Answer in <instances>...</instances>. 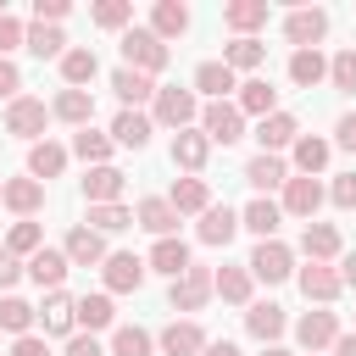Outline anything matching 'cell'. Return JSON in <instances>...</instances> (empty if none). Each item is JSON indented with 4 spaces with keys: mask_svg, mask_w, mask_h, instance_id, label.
<instances>
[{
    "mask_svg": "<svg viewBox=\"0 0 356 356\" xmlns=\"http://www.w3.org/2000/svg\"><path fill=\"white\" fill-rule=\"evenodd\" d=\"M100 273H106V289H111V295H128V289H139V284H145L150 261H145V256H134V250H111Z\"/></svg>",
    "mask_w": 356,
    "mask_h": 356,
    "instance_id": "cell-8",
    "label": "cell"
},
{
    "mask_svg": "<svg viewBox=\"0 0 356 356\" xmlns=\"http://www.w3.org/2000/svg\"><path fill=\"white\" fill-rule=\"evenodd\" d=\"M334 145H339V150H356V111H345V117L334 122Z\"/></svg>",
    "mask_w": 356,
    "mask_h": 356,
    "instance_id": "cell-54",
    "label": "cell"
},
{
    "mask_svg": "<svg viewBox=\"0 0 356 356\" xmlns=\"http://www.w3.org/2000/svg\"><path fill=\"white\" fill-rule=\"evenodd\" d=\"M323 33H328V11H323V6H300V11L284 17V39H289L295 50H317Z\"/></svg>",
    "mask_w": 356,
    "mask_h": 356,
    "instance_id": "cell-6",
    "label": "cell"
},
{
    "mask_svg": "<svg viewBox=\"0 0 356 356\" xmlns=\"http://www.w3.org/2000/svg\"><path fill=\"white\" fill-rule=\"evenodd\" d=\"M217 295L228 306H250V267H222L217 273Z\"/></svg>",
    "mask_w": 356,
    "mask_h": 356,
    "instance_id": "cell-44",
    "label": "cell"
},
{
    "mask_svg": "<svg viewBox=\"0 0 356 356\" xmlns=\"http://www.w3.org/2000/svg\"><path fill=\"white\" fill-rule=\"evenodd\" d=\"M39 317H44V334H67V339H72L78 300H72L67 289H50V295H44V306H39Z\"/></svg>",
    "mask_w": 356,
    "mask_h": 356,
    "instance_id": "cell-26",
    "label": "cell"
},
{
    "mask_svg": "<svg viewBox=\"0 0 356 356\" xmlns=\"http://www.w3.org/2000/svg\"><path fill=\"white\" fill-rule=\"evenodd\" d=\"M17 44H28V28H22V22L6 11V17H0V56L11 61V50H17Z\"/></svg>",
    "mask_w": 356,
    "mask_h": 356,
    "instance_id": "cell-50",
    "label": "cell"
},
{
    "mask_svg": "<svg viewBox=\"0 0 356 356\" xmlns=\"http://www.w3.org/2000/svg\"><path fill=\"white\" fill-rule=\"evenodd\" d=\"M195 89H200L206 100H222V95L239 89V83H234V72H228L222 61H200V67H195Z\"/></svg>",
    "mask_w": 356,
    "mask_h": 356,
    "instance_id": "cell-39",
    "label": "cell"
},
{
    "mask_svg": "<svg viewBox=\"0 0 356 356\" xmlns=\"http://www.w3.org/2000/svg\"><path fill=\"white\" fill-rule=\"evenodd\" d=\"M245 267H250V278H261V284H284V278L295 273V250H289L284 239H261Z\"/></svg>",
    "mask_w": 356,
    "mask_h": 356,
    "instance_id": "cell-4",
    "label": "cell"
},
{
    "mask_svg": "<svg viewBox=\"0 0 356 356\" xmlns=\"http://www.w3.org/2000/svg\"><path fill=\"white\" fill-rule=\"evenodd\" d=\"M289 78H295L300 89H317V83L328 78V56H323V50H295V56H289Z\"/></svg>",
    "mask_w": 356,
    "mask_h": 356,
    "instance_id": "cell-36",
    "label": "cell"
},
{
    "mask_svg": "<svg viewBox=\"0 0 356 356\" xmlns=\"http://www.w3.org/2000/svg\"><path fill=\"white\" fill-rule=\"evenodd\" d=\"M222 22L239 39H256V28H267V0H234V6H222Z\"/></svg>",
    "mask_w": 356,
    "mask_h": 356,
    "instance_id": "cell-27",
    "label": "cell"
},
{
    "mask_svg": "<svg viewBox=\"0 0 356 356\" xmlns=\"http://www.w3.org/2000/svg\"><path fill=\"white\" fill-rule=\"evenodd\" d=\"M261 61H267V44H261V39H234V44L222 50V67H228V72H256Z\"/></svg>",
    "mask_w": 356,
    "mask_h": 356,
    "instance_id": "cell-38",
    "label": "cell"
},
{
    "mask_svg": "<svg viewBox=\"0 0 356 356\" xmlns=\"http://www.w3.org/2000/svg\"><path fill=\"white\" fill-rule=\"evenodd\" d=\"M167 200H172V211L184 217V211H206V206H211V189H206V178H178Z\"/></svg>",
    "mask_w": 356,
    "mask_h": 356,
    "instance_id": "cell-40",
    "label": "cell"
},
{
    "mask_svg": "<svg viewBox=\"0 0 356 356\" xmlns=\"http://www.w3.org/2000/svg\"><path fill=\"white\" fill-rule=\"evenodd\" d=\"M239 111H245V117H273V111H278V89H273L267 78H245V83H239Z\"/></svg>",
    "mask_w": 356,
    "mask_h": 356,
    "instance_id": "cell-32",
    "label": "cell"
},
{
    "mask_svg": "<svg viewBox=\"0 0 356 356\" xmlns=\"http://www.w3.org/2000/svg\"><path fill=\"white\" fill-rule=\"evenodd\" d=\"M256 139H261V156H278L284 145H295V139H300V122H295L289 111H273V117H261V122H256Z\"/></svg>",
    "mask_w": 356,
    "mask_h": 356,
    "instance_id": "cell-16",
    "label": "cell"
},
{
    "mask_svg": "<svg viewBox=\"0 0 356 356\" xmlns=\"http://www.w3.org/2000/svg\"><path fill=\"white\" fill-rule=\"evenodd\" d=\"M67 267H72L67 250H50V245L28 256V278H33L39 289H61V284H67Z\"/></svg>",
    "mask_w": 356,
    "mask_h": 356,
    "instance_id": "cell-19",
    "label": "cell"
},
{
    "mask_svg": "<svg viewBox=\"0 0 356 356\" xmlns=\"http://www.w3.org/2000/svg\"><path fill=\"white\" fill-rule=\"evenodd\" d=\"M328 83L345 89V95H356V50H339V56L328 61Z\"/></svg>",
    "mask_w": 356,
    "mask_h": 356,
    "instance_id": "cell-49",
    "label": "cell"
},
{
    "mask_svg": "<svg viewBox=\"0 0 356 356\" xmlns=\"http://www.w3.org/2000/svg\"><path fill=\"white\" fill-rule=\"evenodd\" d=\"M245 184L267 195V189H278V184H289V167H284L278 156H250V161H245Z\"/></svg>",
    "mask_w": 356,
    "mask_h": 356,
    "instance_id": "cell-34",
    "label": "cell"
},
{
    "mask_svg": "<svg viewBox=\"0 0 356 356\" xmlns=\"http://www.w3.org/2000/svg\"><path fill=\"white\" fill-rule=\"evenodd\" d=\"M44 122H50V106L33 100V95H17V100L6 106V134H17V139H33V145H39Z\"/></svg>",
    "mask_w": 356,
    "mask_h": 356,
    "instance_id": "cell-7",
    "label": "cell"
},
{
    "mask_svg": "<svg viewBox=\"0 0 356 356\" xmlns=\"http://www.w3.org/2000/svg\"><path fill=\"white\" fill-rule=\"evenodd\" d=\"M317 206H323V184H317V178H289V184H284V211H289V217H306V222H312Z\"/></svg>",
    "mask_w": 356,
    "mask_h": 356,
    "instance_id": "cell-21",
    "label": "cell"
},
{
    "mask_svg": "<svg viewBox=\"0 0 356 356\" xmlns=\"http://www.w3.org/2000/svg\"><path fill=\"white\" fill-rule=\"evenodd\" d=\"M200 134H206L211 145H239V139H245V111H239L234 100H206V106H200Z\"/></svg>",
    "mask_w": 356,
    "mask_h": 356,
    "instance_id": "cell-3",
    "label": "cell"
},
{
    "mask_svg": "<svg viewBox=\"0 0 356 356\" xmlns=\"http://www.w3.org/2000/svg\"><path fill=\"white\" fill-rule=\"evenodd\" d=\"M150 117L145 111H117V122H111V145H122V150H145L150 145Z\"/></svg>",
    "mask_w": 356,
    "mask_h": 356,
    "instance_id": "cell-30",
    "label": "cell"
},
{
    "mask_svg": "<svg viewBox=\"0 0 356 356\" xmlns=\"http://www.w3.org/2000/svg\"><path fill=\"white\" fill-rule=\"evenodd\" d=\"M61 167H67V150H61L56 139H39V145H28V178L50 184V178H61Z\"/></svg>",
    "mask_w": 356,
    "mask_h": 356,
    "instance_id": "cell-31",
    "label": "cell"
},
{
    "mask_svg": "<svg viewBox=\"0 0 356 356\" xmlns=\"http://www.w3.org/2000/svg\"><path fill=\"white\" fill-rule=\"evenodd\" d=\"M200 356H239V345H234V339H211Z\"/></svg>",
    "mask_w": 356,
    "mask_h": 356,
    "instance_id": "cell-58",
    "label": "cell"
},
{
    "mask_svg": "<svg viewBox=\"0 0 356 356\" xmlns=\"http://www.w3.org/2000/svg\"><path fill=\"white\" fill-rule=\"evenodd\" d=\"M22 273H28V261H22V256H11V250H6V239H0V289H11Z\"/></svg>",
    "mask_w": 356,
    "mask_h": 356,
    "instance_id": "cell-52",
    "label": "cell"
},
{
    "mask_svg": "<svg viewBox=\"0 0 356 356\" xmlns=\"http://www.w3.org/2000/svg\"><path fill=\"white\" fill-rule=\"evenodd\" d=\"M28 50H33L39 61H50V56L61 61V56H67V33H61V28H44V22H33V28H28Z\"/></svg>",
    "mask_w": 356,
    "mask_h": 356,
    "instance_id": "cell-43",
    "label": "cell"
},
{
    "mask_svg": "<svg viewBox=\"0 0 356 356\" xmlns=\"http://www.w3.org/2000/svg\"><path fill=\"white\" fill-rule=\"evenodd\" d=\"M206 156H211V139L200 134V128H184V134H172V167H184L189 178L206 167Z\"/></svg>",
    "mask_w": 356,
    "mask_h": 356,
    "instance_id": "cell-17",
    "label": "cell"
},
{
    "mask_svg": "<svg viewBox=\"0 0 356 356\" xmlns=\"http://www.w3.org/2000/svg\"><path fill=\"white\" fill-rule=\"evenodd\" d=\"M300 250H306V261H334V256H345L334 222H306V228H300Z\"/></svg>",
    "mask_w": 356,
    "mask_h": 356,
    "instance_id": "cell-24",
    "label": "cell"
},
{
    "mask_svg": "<svg viewBox=\"0 0 356 356\" xmlns=\"http://www.w3.org/2000/svg\"><path fill=\"white\" fill-rule=\"evenodd\" d=\"M295 339H300L312 356H323V350L339 339V317H334V312H306V317L295 323Z\"/></svg>",
    "mask_w": 356,
    "mask_h": 356,
    "instance_id": "cell-13",
    "label": "cell"
},
{
    "mask_svg": "<svg viewBox=\"0 0 356 356\" xmlns=\"http://www.w3.org/2000/svg\"><path fill=\"white\" fill-rule=\"evenodd\" d=\"M17 89H22V72L0 56V100H17Z\"/></svg>",
    "mask_w": 356,
    "mask_h": 356,
    "instance_id": "cell-55",
    "label": "cell"
},
{
    "mask_svg": "<svg viewBox=\"0 0 356 356\" xmlns=\"http://www.w3.org/2000/svg\"><path fill=\"white\" fill-rule=\"evenodd\" d=\"M295 278H300V295H306V300H317V306H328V300L345 289L339 267H328V261H312V267H300Z\"/></svg>",
    "mask_w": 356,
    "mask_h": 356,
    "instance_id": "cell-11",
    "label": "cell"
},
{
    "mask_svg": "<svg viewBox=\"0 0 356 356\" xmlns=\"http://www.w3.org/2000/svg\"><path fill=\"white\" fill-rule=\"evenodd\" d=\"M156 350V339L139 328V323H122L117 334H111V356H150Z\"/></svg>",
    "mask_w": 356,
    "mask_h": 356,
    "instance_id": "cell-45",
    "label": "cell"
},
{
    "mask_svg": "<svg viewBox=\"0 0 356 356\" xmlns=\"http://www.w3.org/2000/svg\"><path fill=\"white\" fill-rule=\"evenodd\" d=\"M50 117H61V122H72V128H89V122H95V95H89V89H61L56 106H50Z\"/></svg>",
    "mask_w": 356,
    "mask_h": 356,
    "instance_id": "cell-29",
    "label": "cell"
},
{
    "mask_svg": "<svg viewBox=\"0 0 356 356\" xmlns=\"http://www.w3.org/2000/svg\"><path fill=\"white\" fill-rule=\"evenodd\" d=\"M83 222H89L95 234H122V228L134 222V211H128L122 200H117V206H89V217H83Z\"/></svg>",
    "mask_w": 356,
    "mask_h": 356,
    "instance_id": "cell-46",
    "label": "cell"
},
{
    "mask_svg": "<svg viewBox=\"0 0 356 356\" xmlns=\"http://www.w3.org/2000/svg\"><path fill=\"white\" fill-rule=\"evenodd\" d=\"M67 356H106V350H100L95 334H72V339H67Z\"/></svg>",
    "mask_w": 356,
    "mask_h": 356,
    "instance_id": "cell-56",
    "label": "cell"
},
{
    "mask_svg": "<svg viewBox=\"0 0 356 356\" xmlns=\"http://www.w3.org/2000/svg\"><path fill=\"white\" fill-rule=\"evenodd\" d=\"M261 356H289V350H284V345H267V350H261Z\"/></svg>",
    "mask_w": 356,
    "mask_h": 356,
    "instance_id": "cell-61",
    "label": "cell"
},
{
    "mask_svg": "<svg viewBox=\"0 0 356 356\" xmlns=\"http://www.w3.org/2000/svg\"><path fill=\"white\" fill-rule=\"evenodd\" d=\"M134 222H139V228H150L156 239H172V228H178V211H172V200L150 195V200H139V206H134Z\"/></svg>",
    "mask_w": 356,
    "mask_h": 356,
    "instance_id": "cell-22",
    "label": "cell"
},
{
    "mask_svg": "<svg viewBox=\"0 0 356 356\" xmlns=\"http://www.w3.org/2000/svg\"><path fill=\"white\" fill-rule=\"evenodd\" d=\"M334 356H356V334H339L334 339Z\"/></svg>",
    "mask_w": 356,
    "mask_h": 356,
    "instance_id": "cell-60",
    "label": "cell"
},
{
    "mask_svg": "<svg viewBox=\"0 0 356 356\" xmlns=\"http://www.w3.org/2000/svg\"><path fill=\"white\" fill-rule=\"evenodd\" d=\"M195 117H200V100H195V89H156V100H150V122H161V128L184 134Z\"/></svg>",
    "mask_w": 356,
    "mask_h": 356,
    "instance_id": "cell-2",
    "label": "cell"
},
{
    "mask_svg": "<svg viewBox=\"0 0 356 356\" xmlns=\"http://www.w3.org/2000/svg\"><path fill=\"white\" fill-rule=\"evenodd\" d=\"M328 200H334L339 211H356V172H339L334 189H328Z\"/></svg>",
    "mask_w": 356,
    "mask_h": 356,
    "instance_id": "cell-51",
    "label": "cell"
},
{
    "mask_svg": "<svg viewBox=\"0 0 356 356\" xmlns=\"http://www.w3.org/2000/svg\"><path fill=\"white\" fill-rule=\"evenodd\" d=\"M117 44H122V67H134V72H145V78H156V72L167 67V44H161L150 28H128Z\"/></svg>",
    "mask_w": 356,
    "mask_h": 356,
    "instance_id": "cell-1",
    "label": "cell"
},
{
    "mask_svg": "<svg viewBox=\"0 0 356 356\" xmlns=\"http://www.w3.org/2000/svg\"><path fill=\"white\" fill-rule=\"evenodd\" d=\"M195 234H200V245H211V250H217V245H228V239L239 234V211H234V206H206Z\"/></svg>",
    "mask_w": 356,
    "mask_h": 356,
    "instance_id": "cell-18",
    "label": "cell"
},
{
    "mask_svg": "<svg viewBox=\"0 0 356 356\" xmlns=\"http://www.w3.org/2000/svg\"><path fill=\"white\" fill-rule=\"evenodd\" d=\"M89 17H95L100 28H122V33L134 28V6H128V0H100V6L89 11Z\"/></svg>",
    "mask_w": 356,
    "mask_h": 356,
    "instance_id": "cell-48",
    "label": "cell"
},
{
    "mask_svg": "<svg viewBox=\"0 0 356 356\" xmlns=\"http://www.w3.org/2000/svg\"><path fill=\"white\" fill-rule=\"evenodd\" d=\"M195 261H189V245L172 234V239H156L150 245V273H167V278H184Z\"/></svg>",
    "mask_w": 356,
    "mask_h": 356,
    "instance_id": "cell-25",
    "label": "cell"
},
{
    "mask_svg": "<svg viewBox=\"0 0 356 356\" xmlns=\"http://www.w3.org/2000/svg\"><path fill=\"white\" fill-rule=\"evenodd\" d=\"M150 33L167 44V39H178V33H189V6H178V0H156L150 6Z\"/></svg>",
    "mask_w": 356,
    "mask_h": 356,
    "instance_id": "cell-28",
    "label": "cell"
},
{
    "mask_svg": "<svg viewBox=\"0 0 356 356\" xmlns=\"http://www.w3.org/2000/svg\"><path fill=\"white\" fill-rule=\"evenodd\" d=\"M156 345H161V356H200L211 339L200 334V323H195V317H172V323L161 328V339H156Z\"/></svg>",
    "mask_w": 356,
    "mask_h": 356,
    "instance_id": "cell-9",
    "label": "cell"
},
{
    "mask_svg": "<svg viewBox=\"0 0 356 356\" xmlns=\"http://www.w3.org/2000/svg\"><path fill=\"white\" fill-rule=\"evenodd\" d=\"M6 250L28 261L33 250H44V228H39L33 217H17V222H11V234H6Z\"/></svg>",
    "mask_w": 356,
    "mask_h": 356,
    "instance_id": "cell-41",
    "label": "cell"
},
{
    "mask_svg": "<svg viewBox=\"0 0 356 356\" xmlns=\"http://www.w3.org/2000/svg\"><path fill=\"white\" fill-rule=\"evenodd\" d=\"M245 328H250V339L278 345V334L289 328V317H284V306H273V300H250V306H245Z\"/></svg>",
    "mask_w": 356,
    "mask_h": 356,
    "instance_id": "cell-12",
    "label": "cell"
},
{
    "mask_svg": "<svg viewBox=\"0 0 356 356\" xmlns=\"http://www.w3.org/2000/svg\"><path fill=\"white\" fill-rule=\"evenodd\" d=\"M95 72H100V56H95V50H67V56H61V83H67V89L95 83Z\"/></svg>",
    "mask_w": 356,
    "mask_h": 356,
    "instance_id": "cell-35",
    "label": "cell"
},
{
    "mask_svg": "<svg viewBox=\"0 0 356 356\" xmlns=\"http://www.w3.org/2000/svg\"><path fill=\"white\" fill-rule=\"evenodd\" d=\"M72 156H78V161H89V167H106V156H111V134L78 128V134H72Z\"/></svg>",
    "mask_w": 356,
    "mask_h": 356,
    "instance_id": "cell-42",
    "label": "cell"
},
{
    "mask_svg": "<svg viewBox=\"0 0 356 356\" xmlns=\"http://www.w3.org/2000/svg\"><path fill=\"white\" fill-rule=\"evenodd\" d=\"M67 11H72L67 0H33V22H44V28H56Z\"/></svg>",
    "mask_w": 356,
    "mask_h": 356,
    "instance_id": "cell-53",
    "label": "cell"
},
{
    "mask_svg": "<svg viewBox=\"0 0 356 356\" xmlns=\"http://www.w3.org/2000/svg\"><path fill=\"white\" fill-rule=\"evenodd\" d=\"M0 200H6L17 217H33V211L44 206V184H39V178H6V184H0Z\"/></svg>",
    "mask_w": 356,
    "mask_h": 356,
    "instance_id": "cell-20",
    "label": "cell"
},
{
    "mask_svg": "<svg viewBox=\"0 0 356 356\" xmlns=\"http://www.w3.org/2000/svg\"><path fill=\"white\" fill-rule=\"evenodd\" d=\"M211 295H217V273H206V267H189V273L172 278V289H167L172 312H200Z\"/></svg>",
    "mask_w": 356,
    "mask_h": 356,
    "instance_id": "cell-5",
    "label": "cell"
},
{
    "mask_svg": "<svg viewBox=\"0 0 356 356\" xmlns=\"http://www.w3.org/2000/svg\"><path fill=\"white\" fill-rule=\"evenodd\" d=\"M111 89H117L122 111H139L145 100H156V78H145V72H134V67H117V72H111Z\"/></svg>",
    "mask_w": 356,
    "mask_h": 356,
    "instance_id": "cell-15",
    "label": "cell"
},
{
    "mask_svg": "<svg viewBox=\"0 0 356 356\" xmlns=\"http://www.w3.org/2000/svg\"><path fill=\"white\" fill-rule=\"evenodd\" d=\"M11 356H50V345H44L39 334H22V339L11 345Z\"/></svg>",
    "mask_w": 356,
    "mask_h": 356,
    "instance_id": "cell-57",
    "label": "cell"
},
{
    "mask_svg": "<svg viewBox=\"0 0 356 356\" xmlns=\"http://www.w3.org/2000/svg\"><path fill=\"white\" fill-rule=\"evenodd\" d=\"M117 323V306H111V295H78V328L83 334H95V328H111Z\"/></svg>",
    "mask_w": 356,
    "mask_h": 356,
    "instance_id": "cell-37",
    "label": "cell"
},
{
    "mask_svg": "<svg viewBox=\"0 0 356 356\" xmlns=\"http://www.w3.org/2000/svg\"><path fill=\"white\" fill-rule=\"evenodd\" d=\"M339 278L356 289V250H345V256H339Z\"/></svg>",
    "mask_w": 356,
    "mask_h": 356,
    "instance_id": "cell-59",
    "label": "cell"
},
{
    "mask_svg": "<svg viewBox=\"0 0 356 356\" xmlns=\"http://www.w3.org/2000/svg\"><path fill=\"white\" fill-rule=\"evenodd\" d=\"M122 184H128V178H122L111 161H106V167H89V172H83V200H89V206H117V200H122Z\"/></svg>",
    "mask_w": 356,
    "mask_h": 356,
    "instance_id": "cell-14",
    "label": "cell"
},
{
    "mask_svg": "<svg viewBox=\"0 0 356 356\" xmlns=\"http://www.w3.org/2000/svg\"><path fill=\"white\" fill-rule=\"evenodd\" d=\"M61 250H67V261H72V267H106V234H95L89 222H78V228L67 234V245H61Z\"/></svg>",
    "mask_w": 356,
    "mask_h": 356,
    "instance_id": "cell-10",
    "label": "cell"
},
{
    "mask_svg": "<svg viewBox=\"0 0 356 356\" xmlns=\"http://www.w3.org/2000/svg\"><path fill=\"white\" fill-rule=\"evenodd\" d=\"M278 222H284V206H278V200H267V195H256V200L239 211V228H250L256 239H273V234H278Z\"/></svg>",
    "mask_w": 356,
    "mask_h": 356,
    "instance_id": "cell-23",
    "label": "cell"
},
{
    "mask_svg": "<svg viewBox=\"0 0 356 356\" xmlns=\"http://www.w3.org/2000/svg\"><path fill=\"white\" fill-rule=\"evenodd\" d=\"M328 156H334L328 139H317V134H300V139H295V172H300V178H317V172L328 167Z\"/></svg>",
    "mask_w": 356,
    "mask_h": 356,
    "instance_id": "cell-33",
    "label": "cell"
},
{
    "mask_svg": "<svg viewBox=\"0 0 356 356\" xmlns=\"http://www.w3.org/2000/svg\"><path fill=\"white\" fill-rule=\"evenodd\" d=\"M33 317H39V312H33L28 300H17V295H6V300H0V328H6V334H17V339H22V334L33 328Z\"/></svg>",
    "mask_w": 356,
    "mask_h": 356,
    "instance_id": "cell-47",
    "label": "cell"
}]
</instances>
